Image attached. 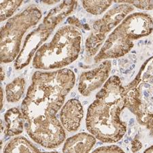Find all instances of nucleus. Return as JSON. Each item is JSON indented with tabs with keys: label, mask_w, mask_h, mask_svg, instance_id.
I'll return each instance as SVG.
<instances>
[{
	"label": "nucleus",
	"mask_w": 153,
	"mask_h": 153,
	"mask_svg": "<svg viewBox=\"0 0 153 153\" xmlns=\"http://www.w3.org/2000/svg\"><path fill=\"white\" fill-rule=\"evenodd\" d=\"M125 108V86L117 76H111L88 107L86 118L88 132L102 142H118L127 131V125L120 119Z\"/></svg>",
	"instance_id": "nucleus-1"
},
{
	"label": "nucleus",
	"mask_w": 153,
	"mask_h": 153,
	"mask_svg": "<svg viewBox=\"0 0 153 153\" xmlns=\"http://www.w3.org/2000/svg\"><path fill=\"white\" fill-rule=\"evenodd\" d=\"M74 71L68 68L36 71L21 105L25 120L38 116L56 115L75 85Z\"/></svg>",
	"instance_id": "nucleus-2"
},
{
	"label": "nucleus",
	"mask_w": 153,
	"mask_h": 153,
	"mask_svg": "<svg viewBox=\"0 0 153 153\" xmlns=\"http://www.w3.org/2000/svg\"><path fill=\"white\" fill-rule=\"evenodd\" d=\"M82 43L79 28L65 25L59 29L48 42L39 47L32 60L34 68L39 70L62 69L78 59Z\"/></svg>",
	"instance_id": "nucleus-3"
},
{
	"label": "nucleus",
	"mask_w": 153,
	"mask_h": 153,
	"mask_svg": "<svg viewBox=\"0 0 153 153\" xmlns=\"http://www.w3.org/2000/svg\"><path fill=\"white\" fill-rule=\"evenodd\" d=\"M152 30L153 21L149 14H129L108 35L95 56V63L124 56L134 47L135 40L149 36Z\"/></svg>",
	"instance_id": "nucleus-4"
},
{
	"label": "nucleus",
	"mask_w": 153,
	"mask_h": 153,
	"mask_svg": "<svg viewBox=\"0 0 153 153\" xmlns=\"http://www.w3.org/2000/svg\"><path fill=\"white\" fill-rule=\"evenodd\" d=\"M125 88L126 108L153 136V56L146 61Z\"/></svg>",
	"instance_id": "nucleus-5"
},
{
	"label": "nucleus",
	"mask_w": 153,
	"mask_h": 153,
	"mask_svg": "<svg viewBox=\"0 0 153 153\" xmlns=\"http://www.w3.org/2000/svg\"><path fill=\"white\" fill-rule=\"evenodd\" d=\"M77 6V0H63L51 10L38 27L26 36L23 47L15 59V70H22L31 63L38 49L45 43L56 27L75 10Z\"/></svg>",
	"instance_id": "nucleus-6"
},
{
	"label": "nucleus",
	"mask_w": 153,
	"mask_h": 153,
	"mask_svg": "<svg viewBox=\"0 0 153 153\" xmlns=\"http://www.w3.org/2000/svg\"><path fill=\"white\" fill-rule=\"evenodd\" d=\"M42 12L36 5H30L23 12L10 17L1 29V62L15 60L21 51L23 36L42 19Z\"/></svg>",
	"instance_id": "nucleus-7"
},
{
	"label": "nucleus",
	"mask_w": 153,
	"mask_h": 153,
	"mask_svg": "<svg viewBox=\"0 0 153 153\" xmlns=\"http://www.w3.org/2000/svg\"><path fill=\"white\" fill-rule=\"evenodd\" d=\"M134 10V7L131 5L119 4L95 21L92 25V31L85 42L86 54L89 56L97 55L110 33Z\"/></svg>",
	"instance_id": "nucleus-8"
},
{
	"label": "nucleus",
	"mask_w": 153,
	"mask_h": 153,
	"mask_svg": "<svg viewBox=\"0 0 153 153\" xmlns=\"http://www.w3.org/2000/svg\"><path fill=\"white\" fill-rule=\"evenodd\" d=\"M27 134L31 139L46 149H55L65 140V129L56 115L38 116L25 120Z\"/></svg>",
	"instance_id": "nucleus-9"
},
{
	"label": "nucleus",
	"mask_w": 153,
	"mask_h": 153,
	"mask_svg": "<svg viewBox=\"0 0 153 153\" xmlns=\"http://www.w3.org/2000/svg\"><path fill=\"white\" fill-rule=\"evenodd\" d=\"M112 63L108 59L101 63L98 67L81 74L78 83V91L80 94L87 97L104 85L109 78Z\"/></svg>",
	"instance_id": "nucleus-10"
},
{
	"label": "nucleus",
	"mask_w": 153,
	"mask_h": 153,
	"mask_svg": "<svg viewBox=\"0 0 153 153\" xmlns=\"http://www.w3.org/2000/svg\"><path fill=\"white\" fill-rule=\"evenodd\" d=\"M85 10L93 15H100L113 4H129L142 10H153V0H81Z\"/></svg>",
	"instance_id": "nucleus-11"
},
{
	"label": "nucleus",
	"mask_w": 153,
	"mask_h": 153,
	"mask_svg": "<svg viewBox=\"0 0 153 153\" xmlns=\"http://www.w3.org/2000/svg\"><path fill=\"white\" fill-rule=\"evenodd\" d=\"M83 117V107L80 101L76 99H71L62 106L60 120L64 129L68 131H77Z\"/></svg>",
	"instance_id": "nucleus-12"
},
{
	"label": "nucleus",
	"mask_w": 153,
	"mask_h": 153,
	"mask_svg": "<svg viewBox=\"0 0 153 153\" xmlns=\"http://www.w3.org/2000/svg\"><path fill=\"white\" fill-rule=\"evenodd\" d=\"M96 144V137L91 134L80 133L66 140L63 152H88Z\"/></svg>",
	"instance_id": "nucleus-13"
},
{
	"label": "nucleus",
	"mask_w": 153,
	"mask_h": 153,
	"mask_svg": "<svg viewBox=\"0 0 153 153\" xmlns=\"http://www.w3.org/2000/svg\"><path fill=\"white\" fill-rule=\"evenodd\" d=\"M4 120L6 122L4 132L7 136H16L23 133L25 118L18 108H12L7 110L4 114Z\"/></svg>",
	"instance_id": "nucleus-14"
},
{
	"label": "nucleus",
	"mask_w": 153,
	"mask_h": 153,
	"mask_svg": "<svg viewBox=\"0 0 153 153\" xmlns=\"http://www.w3.org/2000/svg\"><path fill=\"white\" fill-rule=\"evenodd\" d=\"M26 82L23 77H17L6 86V97L7 102L16 103L21 100L25 90Z\"/></svg>",
	"instance_id": "nucleus-15"
},
{
	"label": "nucleus",
	"mask_w": 153,
	"mask_h": 153,
	"mask_svg": "<svg viewBox=\"0 0 153 153\" xmlns=\"http://www.w3.org/2000/svg\"><path fill=\"white\" fill-rule=\"evenodd\" d=\"M4 152H39V150L24 137H16L6 146Z\"/></svg>",
	"instance_id": "nucleus-16"
},
{
	"label": "nucleus",
	"mask_w": 153,
	"mask_h": 153,
	"mask_svg": "<svg viewBox=\"0 0 153 153\" xmlns=\"http://www.w3.org/2000/svg\"><path fill=\"white\" fill-rule=\"evenodd\" d=\"M23 0H1V21L12 17Z\"/></svg>",
	"instance_id": "nucleus-17"
},
{
	"label": "nucleus",
	"mask_w": 153,
	"mask_h": 153,
	"mask_svg": "<svg viewBox=\"0 0 153 153\" xmlns=\"http://www.w3.org/2000/svg\"><path fill=\"white\" fill-rule=\"evenodd\" d=\"M93 152H124V150L115 145L101 146L93 150Z\"/></svg>",
	"instance_id": "nucleus-18"
},
{
	"label": "nucleus",
	"mask_w": 153,
	"mask_h": 153,
	"mask_svg": "<svg viewBox=\"0 0 153 153\" xmlns=\"http://www.w3.org/2000/svg\"><path fill=\"white\" fill-rule=\"evenodd\" d=\"M68 24L75 26L78 28H80V29L85 28L84 25L81 23L80 21H79L78 19L76 18V17L74 16L69 17V18L68 19Z\"/></svg>",
	"instance_id": "nucleus-19"
},
{
	"label": "nucleus",
	"mask_w": 153,
	"mask_h": 153,
	"mask_svg": "<svg viewBox=\"0 0 153 153\" xmlns=\"http://www.w3.org/2000/svg\"><path fill=\"white\" fill-rule=\"evenodd\" d=\"M142 148V142L139 140L135 138L131 142V151L133 152H135L139 151Z\"/></svg>",
	"instance_id": "nucleus-20"
},
{
	"label": "nucleus",
	"mask_w": 153,
	"mask_h": 153,
	"mask_svg": "<svg viewBox=\"0 0 153 153\" xmlns=\"http://www.w3.org/2000/svg\"><path fill=\"white\" fill-rule=\"evenodd\" d=\"M0 98H1V109L3 108V105H4V91H3V88H1V89H0Z\"/></svg>",
	"instance_id": "nucleus-21"
},
{
	"label": "nucleus",
	"mask_w": 153,
	"mask_h": 153,
	"mask_svg": "<svg viewBox=\"0 0 153 153\" xmlns=\"http://www.w3.org/2000/svg\"><path fill=\"white\" fill-rule=\"evenodd\" d=\"M5 76H6V74H5V71L4 70L3 67H1V81L4 80Z\"/></svg>",
	"instance_id": "nucleus-22"
},
{
	"label": "nucleus",
	"mask_w": 153,
	"mask_h": 153,
	"mask_svg": "<svg viewBox=\"0 0 153 153\" xmlns=\"http://www.w3.org/2000/svg\"><path fill=\"white\" fill-rule=\"evenodd\" d=\"M144 152H153V145L146 150Z\"/></svg>",
	"instance_id": "nucleus-23"
}]
</instances>
